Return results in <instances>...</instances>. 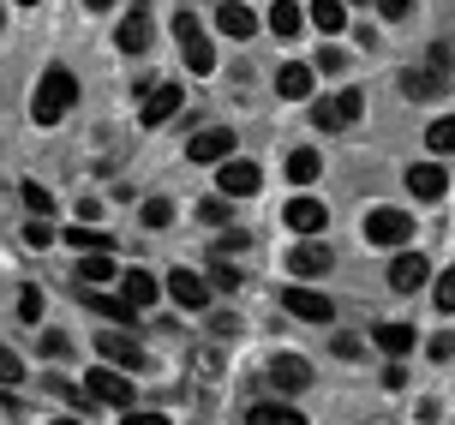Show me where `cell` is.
Returning <instances> with one entry per match:
<instances>
[{"instance_id": "6da1fadb", "label": "cell", "mask_w": 455, "mask_h": 425, "mask_svg": "<svg viewBox=\"0 0 455 425\" xmlns=\"http://www.w3.org/2000/svg\"><path fill=\"white\" fill-rule=\"evenodd\" d=\"M72 102H78V78H72L67 67H54L43 84H36V96H30V120H36V126H54Z\"/></svg>"}, {"instance_id": "7a4b0ae2", "label": "cell", "mask_w": 455, "mask_h": 425, "mask_svg": "<svg viewBox=\"0 0 455 425\" xmlns=\"http://www.w3.org/2000/svg\"><path fill=\"white\" fill-rule=\"evenodd\" d=\"M402 90H408L413 102H437V96L450 90V48H432V54H426V67L402 72Z\"/></svg>"}, {"instance_id": "3957f363", "label": "cell", "mask_w": 455, "mask_h": 425, "mask_svg": "<svg viewBox=\"0 0 455 425\" xmlns=\"http://www.w3.org/2000/svg\"><path fill=\"white\" fill-rule=\"evenodd\" d=\"M365 240L384 252H402L413 240V216L408 210H365Z\"/></svg>"}, {"instance_id": "277c9868", "label": "cell", "mask_w": 455, "mask_h": 425, "mask_svg": "<svg viewBox=\"0 0 455 425\" xmlns=\"http://www.w3.org/2000/svg\"><path fill=\"white\" fill-rule=\"evenodd\" d=\"M360 114H365V96H360V90H336V96L312 102V126H318V132H341V126H354Z\"/></svg>"}, {"instance_id": "5b68a950", "label": "cell", "mask_w": 455, "mask_h": 425, "mask_svg": "<svg viewBox=\"0 0 455 425\" xmlns=\"http://www.w3.org/2000/svg\"><path fill=\"white\" fill-rule=\"evenodd\" d=\"M84 389H91L102 407H132V372H120V365H96V372H84Z\"/></svg>"}, {"instance_id": "8992f818", "label": "cell", "mask_w": 455, "mask_h": 425, "mask_svg": "<svg viewBox=\"0 0 455 425\" xmlns=\"http://www.w3.org/2000/svg\"><path fill=\"white\" fill-rule=\"evenodd\" d=\"M174 36H180L186 67H192V72H216V48H210V36L198 30V19H192V12H180V19H174Z\"/></svg>"}, {"instance_id": "52a82bcc", "label": "cell", "mask_w": 455, "mask_h": 425, "mask_svg": "<svg viewBox=\"0 0 455 425\" xmlns=\"http://www.w3.org/2000/svg\"><path fill=\"white\" fill-rule=\"evenodd\" d=\"M96 354L108 359V365H120V372H138V365H144V348H138L132 330H120V324H108V330L96 336Z\"/></svg>"}, {"instance_id": "ba28073f", "label": "cell", "mask_w": 455, "mask_h": 425, "mask_svg": "<svg viewBox=\"0 0 455 425\" xmlns=\"http://www.w3.org/2000/svg\"><path fill=\"white\" fill-rule=\"evenodd\" d=\"M282 306H288L299 324H330V317H336L330 293H318V288H282Z\"/></svg>"}, {"instance_id": "9c48e42d", "label": "cell", "mask_w": 455, "mask_h": 425, "mask_svg": "<svg viewBox=\"0 0 455 425\" xmlns=\"http://www.w3.org/2000/svg\"><path fill=\"white\" fill-rule=\"evenodd\" d=\"M426 282H432L426 252H395V264H389V288H395V293H419Z\"/></svg>"}, {"instance_id": "30bf717a", "label": "cell", "mask_w": 455, "mask_h": 425, "mask_svg": "<svg viewBox=\"0 0 455 425\" xmlns=\"http://www.w3.org/2000/svg\"><path fill=\"white\" fill-rule=\"evenodd\" d=\"M222 174H216V192H228V198H251L258 186H264V174H258V162H216Z\"/></svg>"}, {"instance_id": "8fae6325", "label": "cell", "mask_w": 455, "mask_h": 425, "mask_svg": "<svg viewBox=\"0 0 455 425\" xmlns=\"http://www.w3.org/2000/svg\"><path fill=\"white\" fill-rule=\"evenodd\" d=\"M270 383L282 389V396H299V389H312V359L275 354V359H270Z\"/></svg>"}, {"instance_id": "7c38bea8", "label": "cell", "mask_w": 455, "mask_h": 425, "mask_svg": "<svg viewBox=\"0 0 455 425\" xmlns=\"http://www.w3.org/2000/svg\"><path fill=\"white\" fill-rule=\"evenodd\" d=\"M330 264H336V252L323 246V240H299V246L288 252V269H294L299 282H312V276H330Z\"/></svg>"}, {"instance_id": "4fadbf2b", "label": "cell", "mask_w": 455, "mask_h": 425, "mask_svg": "<svg viewBox=\"0 0 455 425\" xmlns=\"http://www.w3.org/2000/svg\"><path fill=\"white\" fill-rule=\"evenodd\" d=\"M162 288L174 293L186 312H204V306H210V276H198V269H174V276H168Z\"/></svg>"}, {"instance_id": "5bb4252c", "label": "cell", "mask_w": 455, "mask_h": 425, "mask_svg": "<svg viewBox=\"0 0 455 425\" xmlns=\"http://www.w3.org/2000/svg\"><path fill=\"white\" fill-rule=\"evenodd\" d=\"M408 192H413V198H419V204H432V198H443V192H450V174H443V162H413V168H408Z\"/></svg>"}, {"instance_id": "9a60e30c", "label": "cell", "mask_w": 455, "mask_h": 425, "mask_svg": "<svg viewBox=\"0 0 455 425\" xmlns=\"http://www.w3.org/2000/svg\"><path fill=\"white\" fill-rule=\"evenodd\" d=\"M186 102V90L180 84H150V96H144V108H138V120L144 126H162V120H174Z\"/></svg>"}, {"instance_id": "2e32d148", "label": "cell", "mask_w": 455, "mask_h": 425, "mask_svg": "<svg viewBox=\"0 0 455 425\" xmlns=\"http://www.w3.org/2000/svg\"><path fill=\"white\" fill-rule=\"evenodd\" d=\"M186 156L204 162V168H210V162H228V156H234V132H228V126H204V132L186 144Z\"/></svg>"}, {"instance_id": "e0dca14e", "label": "cell", "mask_w": 455, "mask_h": 425, "mask_svg": "<svg viewBox=\"0 0 455 425\" xmlns=\"http://www.w3.org/2000/svg\"><path fill=\"white\" fill-rule=\"evenodd\" d=\"M78 300H84V306H91L96 317L120 324V330H126V324L138 317V306H132V300H120V293H102V288H78Z\"/></svg>"}, {"instance_id": "ac0fdd59", "label": "cell", "mask_w": 455, "mask_h": 425, "mask_svg": "<svg viewBox=\"0 0 455 425\" xmlns=\"http://www.w3.org/2000/svg\"><path fill=\"white\" fill-rule=\"evenodd\" d=\"M216 30L234 36V43H246L251 30H258V12H251L246 0H222V6H216Z\"/></svg>"}, {"instance_id": "d6986e66", "label": "cell", "mask_w": 455, "mask_h": 425, "mask_svg": "<svg viewBox=\"0 0 455 425\" xmlns=\"http://www.w3.org/2000/svg\"><path fill=\"white\" fill-rule=\"evenodd\" d=\"M114 43L126 48V54H144V48H150V12H144V0H138L132 12L120 19V30H114Z\"/></svg>"}, {"instance_id": "ffe728a7", "label": "cell", "mask_w": 455, "mask_h": 425, "mask_svg": "<svg viewBox=\"0 0 455 425\" xmlns=\"http://www.w3.org/2000/svg\"><path fill=\"white\" fill-rule=\"evenodd\" d=\"M371 341H378L389 359H408L413 348H419V330H413V324H378V330H371Z\"/></svg>"}, {"instance_id": "44dd1931", "label": "cell", "mask_w": 455, "mask_h": 425, "mask_svg": "<svg viewBox=\"0 0 455 425\" xmlns=\"http://www.w3.org/2000/svg\"><path fill=\"white\" fill-rule=\"evenodd\" d=\"M288 228L312 240V234H323V228H330V210H323L318 198H294V204H288Z\"/></svg>"}, {"instance_id": "7402d4cb", "label": "cell", "mask_w": 455, "mask_h": 425, "mask_svg": "<svg viewBox=\"0 0 455 425\" xmlns=\"http://www.w3.org/2000/svg\"><path fill=\"white\" fill-rule=\"evenodd\" d=\"M156 293H162V282L156 276H150V269H126V276H120V300H132L138 312H144V306H156Z\"/></svg>"}, {"instance_id": "603a6c76", "label": "cell", "mask_w": 455, "mask_h": 425, "mask_svg": "<svg viewBox=\"0 0 455 425\" xmlns=\"http://www.w3.org/2000/svg\"><path fill=\"white\" fill-rule=\"evenodd\" d=\"M114 282V258L108 252H78V288H102Z\"/></svg>"}, {"instance_id": "cb8c5ba5", "label": "cell", "mask_w": 455, "mask_h": 425, "mask_svg": "<svg viewBox=\"0 0 455 425\" xmlns=\"http://www.w3.org/2000/svg\"><path fill=\"white\" fill-rule=\"evenodd\" d=\"M306 19L318 24L323 36H336V30H347V0H312V6H306Z\"/></svg>"}, {"instance_id": "d4e9b609", "label": "cell", "mask_w": 455, "mask_h": 425, "mask_svg": "<svg viewBox=\"0 0 455 425\" xmlns=\"http://www.w3.org/2000/svg\"><path fill=\"white\" fill-rule=\"evenodd\" d=\"M246 425H306V413H299V407H288V402H258L246 413Z\"/></svg>"}, {"instance_id": "484cf974", "label": "cell", "mask_w": 455, "mask_h": 425, "mask_svg": "<svg viewBox=\"0 0 455 425\" xmlns=\"http://www.w3.org/2000/svg\"><path fill=\"white\" fill-rule=\"evenodd\" d=\"M426 150H432L437 162L455 156V114H437L432 126H426Z\"/></svg>"}, {"instance_id": "4316f807", "label": "cell", "mask_w": 455, "mask_h": 425, "mask_svg": "<svg viewBox=\"0 0 455 425\" xmlns=\"http://www.w3.org/2000/svg\"><path fill=\"white\" fill-rule=\"evenodd\" d=\"M299 24H306V12H299L294 0H270V30L275 36H299Z\"/></svg>"}, {"instance_id": "83f0119b", "label": "cell", "mask_w": 455, "mask_h": 425, "mask_svg": "<svg viewBox=\"0 0 455 425\" xmlns=\"http://www.w3.org/2000/svg\"><path fill=\"white\" fill-rule=\"evenodd\" d=\"M318 174H323V156H318V150H294V156H288V180H294V186H312Z\"/></svg>"}, {"instance_id": "f1b7e54d", "label": "cell", "mask_w": 455, "mask_h": 425, "mask_svg": "<svg viewBox=\"0 0 455 425\" xmlns=\"http://www.w3.org/2000/svg\"><path fill=\"white\" fill-rule=\"evenodd\" d=\"M275 90H282V96H312V67H282L275 72Z\"/></svg>"}, {"instance_id": "f546056e", "label": "cell", "mask_w": 455, "mask_h": 425, "mask_svg": "<svg viewBox=\"0 0 455 425\" xmlns=\"http://www.w3.org/2000/svg\"><path fill=\"white\" fill-rule=\"evenodd\" d=\"M67 246H78V252H114V240H108L96 222H78V228L67 234Z\"/></svg>"}, {"instance_id": "4dcf8cb0", "label": "cell", "mask_w": 455, "mask_h": 425, "mask_svg": "<svg viewBox=\"0 0 455 425\" xmlns=\"http://www.w3.org/2000/svg\"><path fill=\"white\" fill-rule=\"evenodd\" d=\"M19 198H24V210H30V216H48V210H54V192H48V186H36V180H24Z\"/></svg>"}, {"instance_id": "1f68e13d", "label": "cell", "mask_w": 455, "mask_h": 425, "mask_svg": "<svg viewBox=\"0 0 455 425\" xmlns=\"http://www.w3.org/2000/svg\"><path fill=\"white\" fill-rule=\"evenodd\" d=\"M210 288H240V269L228 264V252H216V258H210Z\"/></svg>"}, {"instance_id": "d6a6232c", "label": "cell", "mask_w": 455, "mask_h": 425, "mask_svg": "<svg viewBox=\"0 0 455 425\" xmlns=\"http://www.w3.org/2000/svg\"><path fill=\"white\" fill-rule=\"evenodd\" d=\"M138 216H144V228H168V222H174V204H168V198H144Z\"/></svg>"}, {"instance_id": "836d02e7", "label": "cell", "mask_w": 455, "mask_h": 425, "mask_svg": "<svg viewBox=\"0 0 455 425\" xmlns=\"http://www.w3.org/2000/svg\"><path fill=\"white\" fill-rule=\"evenodd\" d=\"M432 300H437V312H455V264L437 276V288H432Z\"/></svg>"}, {"instance_id": "e575fe53", "label": "cell", "mask_w": 455, "mask_h": 425, "mask_svg": "<svg viewBox=\"0 0 455 425\" xmlns=\"http://www.w3.org/2000/svg\"><path fill=\"white\" fill-rule=\"evenodd\" d=\"M24 246H54V228H48L43 216H30V222H24Z\"/></svg>"}, {"instance_id": "d590c367", "label": "cell", "mask_w": 455, "mask_h": 425, "mask_svg": "<svg viewBox=\"0 0 455 425\" xmlns=\"http://www.w3.org/2000/svg\"><path fill=\"white\" fill-rule=\"evenodd\" d=\"M0 383H24V359L12 348H0Z\"/></svg>"}, {"instance_id": "8d00e7d4", "label": "cell", "mask_w": 455, "mask_h": 425, "mask_svg": "<svg viewBox=\"0 0 455 425\" xmlns=\"http://www.w3.org/2000/svg\"><path fill=\"white\" fill-rule=\"evenodd\" d=\"M330 354H336V359H365V341H354V336H330Z\"/></svg>"}, {"instance_id": "74e56055", "label": "cell", "mask_w": 455, "mask_h": 425, "mask_svg": "<svg viewBox=\"0 0 455 425\" xmlns=\"http://www.w3.org/2000/svg\"><path fill=\"white\" fill-rule=\"evenodd\" d=\"M19 317H24V324H36V317H43V293H36V288L19 293Z\"/></svg>"}, {"instance_id": "f35d334b", "label": "cell", "mask_w": 455, "mask_h": 425, "mask_svg": "<svg viewBox=\"0 0 455 425\" xmlns=\"http://www.w3.org/2000/svg\"><path fill=\"white\" fill-rule=\"evenodd\" d=\"M198 216H204L210 228H222V222H228V204H222V198H204V204H198Z\"/></svg>"}, {"instance_id": "ab89813d", "label": "cell", "mask_w": 455, "mask_h": 425, "mask_svg": "<svg viewBox=\"0 0 455 425\" xmlns=\"http://www.w3.org/2000/svg\"><path fill=\"white\" fill-rule=\"evenodd\" d=\"M43 354H48V359H67V354H72V341L60 336V330H48V336H43Z\"/></svg>"}, {"instance_id": "60d3db41", "label": "cell", "mask_w": 455, "mask_h": 425, "mask_svg": "<svg viewBox=\"0 0 455 425\" xmlns=\"http://www.w3.org/2000/svg\"><path fill=\"white\" fill-rule=\"evenodd\" d=\"M347 67V54L341 48H318V72H341Z\"/></svg>"}, {"instance_id": "b9f144b4", "label": "cell", "mask_w": 455, "mask_h": 425, "mask_svg": "<svg viewBox=\"0 0 455 425\" xmlns=\"http://www.w3.org/2000/svg\"><path fill=\"white\" fill-rule=\"evenodd\" d=\"M78 222H102V198H78Z\"/></svg>"}, {"instance_id": "7bdbcfd3", "label": "cell", "mask_w": 455, "mask_h": 425, "mask_svg": "<svg viewBox=\"0 0 455 425\" xmlns=\"http://www.w3.org/2000/svg\"><path fill=\"white\" fill-rule=\"evenodd\" d=\"M402 383H408V372H402V359H389V365H384V389H402Z\"/></svg>"}, {"instance_id": "ee69618b", "label": "cell", "mask_w": 455, "mask_h": 425, "mask_svg": "<svg viewBox=\"0 0 455 425\" xmlns=\"http://www.w3.org/2000/svg\"><path fill=\"white\" fill-rule=\"evenodd\" d=\"M432 359H455V330L450 336H432Z\"/></svg>"}, {"instance_id": "f6af8a7d", "label": "cell", "mask_w": 455, "mask_h": 425, "mask_svg": "<svg viewBox=\"0 0 455 425\" xmlns=\"http://www.w3.org/2000/svg\"><path fill=\"white\" fill-rule=\"evenodd\" d=\"M408 6H413V0H378V12H384V19H408Z\"/></svg>"}, {"instance_id": "bcb514c9", "label": "cell", "mask_w": 455, "mask_h": 425, "mask_svg": "<svg viewBox=\"0 0 455 425\" xmlns=\"http://www.w3.org/2000/svg\"><path fill=\"white\" fill-rule=\"evenodd\" d=\"M126 425H168V413H138V407H126Z\"/></svg>"}, {"instance_id": "7dc6e473", "label": "cell", "mask_w": 455, "mask_h": 425, "mask_svg": "<svg viewBox=\"0 0 455 425\" xmlns=\"http://www.w3.org/2000/svg\"><path fill=\"white\" fill-rule=\"evenodd\" d=\"M234 330H240V324H234L228 312H216V317H210V336H234Z\"/></svg>"}, {"instance_id": "c3c4849f", "label": "cell", "mask_w": 455, "mask_h": 425, "mask_svg": "<svg viewBox=\"0 0 455 425\" xmlns=\"http://www.w3.org/2000/svg\"><path fill=\"white\" fill-rule=\"evenodd\" d=\"M84 6H91V12H108V6H114V0H84Z\"/></svg>"}, {"instance_id": "681fc988", "label": "cell", "mask_w": 455, "mask_h": 425, "mask_svg": "<svg viewBox=\"0 0 455 425\" xmlns=\"http://www.w3.org/2000/svg\"><path fill=\"white\" fill-rule=\"evenodd\" d=\"M54 425H84V420H78V413H67V420H54Z\"/></svg>"}, {"instance_id": "f907efd6", "label": "cell", "mask_w": 455, "mask_h": 425, "mask_svg": "<svg viewBox=\"0 0 455 425\" xmlns=\"http://www.w3.org/2000/svg\"><path fill=\"white\" fill-rule=\"evenodd\" d=\"M19 6H36V0H19Z\"/></svg>"}, {"instance_id": "816d5d0a", "label": "cell", "mask_w": 455, "mask_h": 425, "mask_svg": "<svg viewBox=\"0 0 455 425\" xmlns=\"http://www.w3.org/2000/svg\"><path fill=\"white\" fill-rule=\"evenodd\" d=\"M0 24H6V12H0Z\"/></svg>"}, {"instance_id": "f5cc1de1", "label": "cell", "mask_w": 455, "mask_h": 425, "mask_svg": "<svg viewBox=\"0 0 455 425\" xmlns=\"http://www.w3.org/2000/svg\"><path fill=\"white\" fill-rule=\"evenodd\" d=\"M365 6H371V0H365Z\"/></svg>"}]
</instances>
